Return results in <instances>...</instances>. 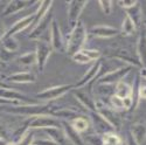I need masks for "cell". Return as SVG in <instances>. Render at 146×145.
Returning a JSON list of instances; mask_svg holds the SVG:
<instances>
[{
    "label": "cell",
    "mask_w": 146,
    "mask_h": 145,
    "mask_svg": "<svg viewBox=\"0 0 146 145\" xmlns=\"http://www.w3.org/2000/svg\"><path fill=\"white\" fill-rule=\"evenodd\" d=\"M32 145H33V144H32Z\"/></svg>",
    "instance_id": "cell-50"
},
{
    "label": "cell",
    "mask_w": 146,
    "mask_h": 145,
    "mask_svg": "<svg viewBox=\"0 0 146 145\" xmlns=\"http://www.w3.org/2000/svg\"><path fill=\"white\" fill-rule=\"evenodd\" d=\"M143 25H144V26H145V28H146V19L143 21Z\"/></svg>",
    "instance_id": "cell-46"
},
{
    "label": "cell",
    "mask_w": 146,
    "mask_h": 145,
    "mask_svg": "<svg viewBox=\"0 0 146 145\" xmlns=\"http://www.w3.org/2000/svg\"><path fill=\"white\" fill-rule=\"evenodd\" d=\"M1 45H3V49L9 52V53H15L18 49H19V47H20V43L19 41L14 38V36H9V38H7V36H5V38L3 39L1 41Z\"/></svg>",
    "instance_id": "cell-27"
},
{
    "label": "cell",
    "mask_w": 146,
    "mask_h": 145,
    "mask_svg": "<svg viewBox=\"0 0 146 145\" xmlns=\"http://www.w3.org/2000/svg\"><path fill=\"white\" fill-rule=\"evenodd\" d=\"M102 145H124V142L116 132H108L102 136Z\"/></svg>",
    "instance_id": "cell-28"
},
{
    "label": "cell",
    "mask_w": 146,
    "mask_h": 145,
    "mask_svg": "<svg viewBox=\"0 0 146 145\" xmlns=\"http://www.w3.org/2000/svg\"><path fill=\"white\" fill-rule=\"evenodd\" d=\"M125 145H140V144H139V143H137V142L135 140V138H133V137L131 136L130 131H129L127 137H126V143H125Z\"/></svg>",
    "instance_id": "cell-40"
},
{
    "label": "cell",
    "mask_w": 146,
    "mask_h": 145,
    "mask_svg": "<svg viewBox=\"0 0 146 145\" xmlns=\"http://www.w3.org/2000/svg\"><path fill=\"white\" fill-rule=\"evenodd\" d=\"M88 1H68L67 3V14H68V27L70 32L74 29V27L80 21V17L82 14L83 9L87 7Z\"/></svg>",
    "instance_id": "cell-6"
},
{
    "label": "cell",
    "mask_w": 146,
    "mask_h": 145,
    "mask_svg": "<svg viewBox=\"0 0 146 145\" xmlns=\"http://www.w3.org/2000/svg\"><path fill=\"white\" fill-rule=\"evenodd\" d=\"M6 80L11 83H34L36 82L38 77L35 74L31 71H20V72H14L9 76L6 77Z\"/></svg>",
    "instance_id": "cell-19"
},
{
    "label": "cell",
    "mask_w": 146,
    "mask_h": 145,
    "mask_svg": "<svg viewBox=\"0 0 146 145\" xmlns=\"http://www.w3.org/2000/svg\"><path fill=\"white\" fill-rule=\"evenodd\" d=\"M33 145H57V144L48 138V139H34Z\"/></svg>",
    "instance_id": "cell-37"
},
{
    "label": "cell",
    "mask_w": 146,
    "mask_h": 145,
    "mask_svg": "<svg viewBox=\"0 0 146 145\" xmlns=\"http://www.w3.org/2000/svg\"><path fill=\"white\" fill-rule=\"evenodd\" d=\"M88 115L90 117V122L92 123V126L96 131V134L103 136L104 134H108V132H113L115 131L113 128L109 124L97 111L88 112Z\"/></svg>",
    "instance_id": "cell-11"
},
{
    "label": "cell",
    "mask_w": 146,
    "mask_h": 145,
    "mask_svg": "<svg viewBox=\"0 0 146 145\" xmlns=\"http://www.w3.org/2000/svg\"><path fill=\"white\" fill-rule=\"evenodd\" d=\"M109 56L110 57H113V59H117V60H120V61H123L125 63H127L129 66H136L138 68H143L140 61L138 56L133 55L131 52H129L127 49H115V51H111L108 53Z\"/></svg>",
    "instance_id": "cell-12"
},
{
    "label": "cell",
    "mask_w": 146,
    "mask_h": 145,
    "mask_svg": "<svg viewBox=\"0 0 146 145\" xmlns=\"http://www.w3.org/2000/svg\"><path fill=\"white\" fill-rule=\"evenodd\" d=\"M50 46L53 51L58 53H64L66 52V41L63 39L62 32L60 29L58 22L55 18H53L50 23Z\"/></svg>",
    "instance_id": "cell-8"
},
{
    "label": "cell",
    "mask_w": 146,
    "mask_h": 145,
    "mask_svg": "<svg viewBox=\"0 0 146 145\" xmlns=\"http://www.w3.org/2000/svg\"><path fill=\"white\" fill-rule=\"evenodd\" d=\"M17 62L21 66H25V67H31L36 65V55L35 52H29V53H25L20 56L17 57Z\"/></svg>",
    "instance_id": "cell-29"
},
{
    "label": "cell",
    "mask_w": 146,
    "mask_h": 145,
    "mask_svg": "<svg viewBox=\"0 0 146 145\" xmlns=\"http://www.w3.org/2000/svg\"><path fill=\"white\" fill-rule=\"evenodd\" d=\"M101 68H102V61H101V60H98V61H96V62L87 70V72L84 74V76H83L76 84H74L75 89H81V88H83V87H86L87 84H89V83H91V86H92V84L95 83L96 76L98 75Z\"/></svg>",
    "instance_id": "cell-13"
},
{
    "label": "cell",
    "mask_w": 146,
    "mask_h": 145,
    "mask_svg": "<svg viewBox=\"0 0 146 145\" xmlns=\"http://www.w3.org/2000/svg\"><path fill=\"white\" fill-rule=\"evenodd\" d=\"M74 95L77 98V101L84 106V109L87 110V112L91 111H97L96 110V101L92 98V96L89 95V92H83L80 89H74Z\"/></svg>",
    "instance_id": "cell-18"
},
{
    "label": "cell",
    "mask_w": 146,
    "mask_h": 145,
    "mask_svg": "<svg viewBox=\"0 0 146 145\" xmlns=\"http://www.w3.org/2000/svg\"><path fill=\"white\" fill-rule=\"evenodd\" d=\"M137 94L139 100H146V86H139Z\"/></svg>",
    "instance_id": "cell-39"
},
{
    "label": "cell",
    "mask_w": 146,
    "mask_h": 145,
    "mask_svg": "<svg viewBox=\"0 0 146 145\" xmlns=\"http://www.w3.org/2000/svg\"><path fill=\"white\" fill-rule=\"evenodd\" d=\"M145 35H146V32H145Z\"/></svg>",
    "instance_id": "cell-48"
},
{
    "label": "cell",
    "mask_w": 146,
    "mask_h": 145,
    "mask_svg": "<svg viewBox=\"0 0 146 145\" xmlns=\"http://www.w3.org/2000/svg\"><path fill=\"white\" fill-rule=\"evenodd\" d=\"M7 144V140L4 139V138H0V145H6Z\"/></svg>",
    "instance_id": "cell-44"
},
{
    "label": "cell",
    "mask_w": 146,
    "mask_h": 145,
    "mask_svg": "<svg viewBox=\"0 0 146 145\" xmlns=\"http://www.w3.org/2000/svg\"><path fill=\"white\" fill-rule=\"evenodd\" d=\"M98 5H100V7L104 14L109 15V14L112 13V7H113L112 1H103V0H101V1H98Z\"/></svg>",
    "instance_id": "cell-35"
},
{
    "label": "cell",
    "mask_w": 146,
    "mask_h": 145,
    "mask_svg": "<svg viewBox=\"0 0 146 145\" xmlns=\"http://www.w3.org/2000/svg\"><path fill=\"white\" fill-rule=\"evenodd\" d=\"M21 103H14V102H9V101H5L0 98V105L1 106H6V105H19Z\"/></svg>",
    "instance_id": "cell-42"
},
{
    "label": "cell",
    "mask_w": 146,
    "mask_h": 145,
    "mask_svg": "<svg viewBox=\"0 0 146 145\" xmlns=\"http://www.w3.org/2000/svg\"><path fill=\"white\" fill-rule=\"evenodd\" d=\"M52 52H53V48H52L50 43H48L47 41H43V40L38 41L35 55H36V66H38L39 71L42 72L44 70L47 61H48V59H49Z\"/></svg>",
    "instance_id": "cell-9"
},
{
    "label": "cell",
    "mask_w": 146,
    "mask_h": 145,
    "mask_svg": "<svg viewBox=\"0 0 146 145\" xmlns=\"http://www.w3.org/2000/svg\"><path fill=\"white\" fill-rule=\"evenodd\" d=\"M0 137L4 138V139H6V140H8V139L11 138V134H9V131H8V129H7L6 124L3 122L1 119H0Z\"/></svg>",
    "instance_id": "cell-36"
},
{
    "label": "cell",
    "mask_w": 146,
    "mask_h": 145,
    "mask_svg": "<svg viewBox=\"0 0 146 145\" xmlns=\"http://www.w3.org/2000/svg\"><path fill=\"white\" fill-rule=\"evenodd\" d=\"M71 59H72V61H75L76 63H80V65H86V63H90V62H92L91 61V59L84 53L82 49L80 51V52H77L76 54H74L71 56Z\"/></svg>",
    "instance_id": "cell-31"
},
{
    "label": "cell",
    "mask_w": 146,
    "mask_h": 145,
    "mask_svg": "<svg viewBox=\"0 0 146 145\" xmlns=\"http://www.w3.org/2000/svg\"><path fill=\"white\" fill-rule=\"evenodd\" d=\"M88 38V29L83 21H78L77 25L74 27L69 34V38L66 42V53L71 57L74 54L80 52L84 48V45L87 42Z\"/></svg>",
    "instance_id": "cell-2"
},
{
    "label": "cell",
    "mask_w": 146,
    "mask_h": 145,
    "mask_svg": "<svg viewBox=\"0 0 146 145\" xmlns=\"http://www.w3.org/2000/svg\"><path fill=\"white\" fill-rule=\"evenodd\" d=\"M136 25L132 22V20L129 17H125L123 23H121V31L120 33H123L124 35H133L136 33Z\"/></svg>",
    "instance_id": "cell-30"
},
{
    "label": "cell",
    "mask_w": 146,
    "mask_h": 145,
    "mask_svg": "<svg viewBox=\"0 0 146 145\" xmlns=\"http://www.w3.org/2000/svg\"><path fill=\"white\" fill-rule=\"evenodd\" d=\"M6 33H7V29L5 27V25L3 22H0V42L3 41V39L6 36Z\"/></svg>",
    "instance_id": "cell-41"
},
{
    "label": "cell",
    "mask_w": 146,
    "mask_h": 145,
    "mask_svg": "<svg viewBox=\"0 0 146 145\" xmlns=\"http://www.w3.org/2000/svg\"><path fill=\"white\" fill-rule=\"evenodd\" d=\"M6 145H18V144H17V143H13V142H7Z\"/></svg>",
    "instance_id": "cell-45"
},
{
    "label": "cell",
    "mask_w": 146,
    "mask_h": 145,
    "mask_svg": "<svg viewBox=\"0 0 146 145\" xmlns=\"http://www.w3.org/2000/svg\"><path fill=\"white\" fill-rule=\"evenodd\" d=\"M53 1L52 0H46V1H41L39 3V7L34 12V23H33V28L38 25V23L47 15V13L52 9V6H53ZM32 28V29H33Z\"/></svg>",
    "instance_id": "cell-22"
},
{
    "label": "cell",
    "mask_w": 146,
    "mask_h": 145,
    "mask_svg": "<svg viewBox=\"0 0 146 145\" xmlns=\"http://www.w3.org/2000/svg\"><path fill=\"white\" fill-rule=\"evenodd\" d=\"M33 4H34V1H28V0H13V1H9L3 7L1 18H6L8 15L15 14L18 12L25 9L26 7H28Z\"/></svg>",
    "instance_id": "cell-14"
},
{
    "label": "cell",
    "mask_w": 146,
    "mask_h": 145,
    "mask_svg": "<svg viewBox=\"0 0 146 145\" xmlns=\"http://www.w3.org/2000/svg\"><path fill=\"white\" fill-rule=\"evenodd\" d=\"M29 129L32 130H41L46 128H62L61 120L53 117V116H36V117H29Z\"/></svg>",
    "instance_id": "cell-7"
},
{
    "label": "cell",
    "mask_w": 146,
    "mask_h": 145,
    "mask_svg": "<svg viewBox=\"0 0 146 145\" xmlns=\"http://www.w3.org/2000/svg\"><path fill=\"white\" fill-rule=\"evenodd\" d=\"M113 95H116L120 100H125L129 97L133 98V87L124 81H120L115 86Z\"/></svg>",
    "instance_id": "cell-20"
},
{
    "label": "cell",
    "mask_w": 146,
    "mask_h": 145,
    "mask_svg": "<svg viewBox=\"0 0 146 145\" xmlns=\"http://www.w3.org/2000/svg\"><path fill=\"white\" fill-rule=\"evenodd\" d=\"M130 134L137 143H143L146 139V124L144 122H137L130 128Z\"/></svg>",
    "instance_id": "cell-24"
},
{
    "label": "cell",
    "mask_w": 146,
    "mask_h": 145,
    "mask_svg": "<svg viewBox=\"0 0 146 145\" xmlns=\"http://www.w3.org/2000/svg\"><path fill=\"white\" fill-rule=\"evenodd\" d=\"M137 53H138V59L144 68H146V35L145 32H143L138 39L137 42Z\"/></svg>",
    "instance_id": "cell-25"
},
{
    "label": "cell",
    "mask_w": 146,
    "mask_h": 145,
    "mask_svg": "<svg viewBox=\"0 0 146 145\" xmlns=\"http://www.w3.org/2000/svg\"><path fill=\"white\" fill-rule=\"evenodd\" d=\"M41 131L46 132L49 139L55 142L57 145H64L67 140L62 128H46V129H41Z\"/></svg>",
    "instance_id": "cell-23"
},
{
    "label": "cell",
    "mask_w": 146,
    "mask_h": 145,
    "mask_svg": "<svg viewBox=\"0 0 146 145\" xmlns=\"http://www.w3.org/2000/svg\"><path fill=\"white\" fill-rule=\"evenodd\" d=\"M83 139L89 145H102V135H98V134L87 135L86 138H83Z\"/></svg>",
    "instance_id": "cell-34"
},
{
    "label": "cell",
    "mask_w": 146,
    "mask_h": 145,
    "mask_svg": "<svg viewBox=\"0 0 146 145\" xmlns=\"http://www.w3.org/2000/svg\"><path fill=\"white\" fill-rule=\"evenodd\" d=\"M124 145H125V143H124Z\"/></svg>",
    "instance_id": "cell-49"
},
{
    "label": "cell",
    "mask_w": 146,
    "mask_h": 145,
    "mask_svg": "<svg viewBox=\"0 0 146 145\" xmlns=\"http://www.w3.org/2000/svg\"><path fill=\"white\" fill-rule=\"evenodd\" d=\"M141 5L139 1H136L135 5H132L131 7L124 9L126 17H129L132 22L136 25V27H139L141 25V15H143V11H141Z\"/></svg>",
    "instance_id": "cell-21"
},
{
    "label": "cell",
    "mask_w": 146,
    "mask_h": 145,
    "mask_svg": "<svg viewBox=\"0 0 146 145\" xmlns=\"http://www.w3.org/2000/svg\"><path fill=\"white\" fill-rule=\"evenodd\" d=\"M70 124H71V126L74 128L78 134H82V132H84V131H87L88 130V128H89V124H90V120L84 116V115H81V116H78L77 118H75V119H72L71 122H70Z\"/></svg>",
    "instance_id": "cell-26"
},
{
    "label": "cell",
    "mask_w": 146,
    "mask_h": 145,
    "mask_svg": "<svg viewBox=\"0 0 146 145\" xmlns=\"http://www.w3.org/2000/svg\"><path fill=\"white\" fill-rule=\"evenodd\" d=\"M34 136H35V131L32 130V129H29L26 132V135L20 139V142L18 143V145H32L33 142H34V139H35Z\"/></svg>",
    "instance_id": "cell-32"
},
{
    "label": "cell",
    "mask_w": 146,
    "mask_h": 145,
    "mask_svg": "<svg viewBox=\"0 0 146 145\" xmlns=\"http://www.w3.org/2000/svg\"><path fill=\"white\" fill-rule=\"evenodd\" d=\"M4 111L13 115L27 116V117H36V116H52L55 108L52 103L47 104H19V105H6L1 108Z\"/></svg>",
    "instance_id": "cell-1"
},
{
    "label": "cell",
    "mask_w": 146,
    "mask_h": 145,
    "mask_svg": "<svg viewBox=\"0 0 146 145\" xmlns=\"http://www.w3.org/2000/svg\"><path fill=\"white\" fill-rule=\"evenodd\" d=\"M75 86L74 84H63V86H55L47 88L42 91H40L36 95V100L38 101H46V102H52L54 100H57L62 97L63 95L68 94L69 91L74 90Z\"/></svg>",
    "instance_id": "cell-3"
},
{
    "label": "cell",
    "mask_w": 146,
    "mask_h": 145,
    "mask_svg": "<svg viewBox=\"0 0 146 145\" xmlns=\"http://www.w3.org/2000/svg\"><path fill=\"white\" fill-rule=\"evenodd\" d=\"M110 106L116 111H120L124 110V104H123V100H120L119 97H117L116 95H111L110 97Z\"/></svg>",
    "instance_id": "cell-33"
},
{
    "label": "cell",
    "mask_w": 146,
    "mask_h": 145,
    "mask_svg": "<svg viewBox=\"0 0 146 145\" xmlns=\"http://www.w3.org/2000/svg\"><path fill=\"white\" fill-rule=\"evenodd\" d=\"M131 70H132L131 66H125V67L118 68V69L112 70V71H108L102 77H100L98 80H97L96 83L103 84V86H113V84L116 86L117 83L123 81V78L129 74Z\"/></svg>",
    "instance_id": "cell-5"
},
{
    "label": "cell",
    "mask_w": 146,
    "mask_h": 145,
    "mask_svg": "<svg viewBox=\"0 0 146 145\" xmlns=\"http://www.w3.org/2000/svg\"><path fill=\"white\" fill-rule=\"evenodd\" d=\"M139 75H140V77H143V78H145L146 80V68H140V72H139Z\"/></svg>",
    "instance_id": "cell-43"
},
{
    "label": "cell",
    "mask_w": 146,
    "mask_h": 145,
    "mask_svg": "<svg viewBox=\"0 0 146 145\" xmlns=\"http://www.w3.org/2000/svg\"><path fill=\"white\" fill-rule=\"evenodd\" d=\"M61 124H62V129L66 135V138H68V140H70V143L72 145H87L84 139L81 137V134L71 126L70 122H66V120H61Z\"/></svg>",
    "instance_id": "cell-17"
},
{
    "label": "cell",
    "mask_w": 146,
    "mask_h": 145,
    "mask_svg": "<svg viewBox=\"0 0 146 145\" xmlns=\"http://www.w3.org/2000/svg\"><path fill=\"white\" fill-rule=\"evenodd\" d=\"M53 18H54V17H53V14H52V9H50V11L47 13V15L32 29V32H31L29 35H28V39H29V40H39V38L48 29V27H50V23H52Z\"/></svg>",
    "instance_id": "cell-15"
},
{
    "label": "cell",
    "mask_w": 146,
    "mask_h": 145,
    "mask_svg": "<svg viewBox=\"0 0 146 145\" xmlns=\"http://www.w3.org/2000/svg\"><path fill=\"white\" fill-rule=\"evenodd\" d=\"M96 110L113 128V130H119L121 128V118L118 111L113 110L110 105L104 104L102 101H96Z\"/></svg>",
    "instance_id": "cell-4"
},
{
    "label": "cell",
    "mask_w": 146,
    "mask_h": 145,
    "mask_svg": "<svg viewBox=\"0 0 146 145\" xmlns=\"http://www.w3.org/2000/svg\"><path fill=\"white\" fill-rule=\"evenodd\" d=\"M3 65H4V62L1 61V60H0V66H3Z\"/></svg>",
    "instance_id": "cell-47"
},
{
    "label": "cell",
    "mask_w": 146,
    "mask_h": 145,
    "mask_svg": "<svg viewBox=\"0 0 146 145\" xmlns=\"http://www.w3.org/2000/svg\"><path fill=\"white\" fill-rule=\"evenodd\" d=\"M135 3H136V0H129V1H126V0H123V1H121V0H119V1L117 3V5L119 6V7H121L123 9H126V8H129V7H131L132 5H135Z\"/></svg>",
    "instance_id": "cell-38"
},
{
    "label": "cell",
    "mask_w": 146,
    "mask_h": 145,
    "mask_svg": "<svg viewBox=\"0 0 146 145\" xmlns=\"http://www.w3.org/2000/svg\"><path fill=\"white\" fill-rule=\"evenodd\" d=\"M33 23H34V13L29 14V15H27L25 18H22L20 20H18L14 25L7 31L6 36H7V38H9V36H14L15 34H18V33H20L22 31H25L28 27H33Z\"/></svg>",
    "instance_id": "cell-16"
},
{
    "label": "cell",
    "mask_w": 146,
    "mask_h": 145,
    "mask_svg": "<svg viewBox=\"0 0 146 145\" xmlns=\"http://www.w3.org/2000/svg\"><path fill=\"white\" fill-rule=\"evenodd\" d=\"M118 34H120V31L118 28L106 25H97L88 29V35L96 39H111L117 36Z\"/></svg>",
    "instance_id": "cell-10"
}]
</instances>
